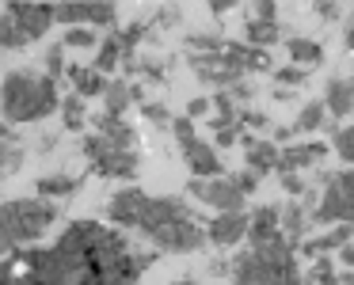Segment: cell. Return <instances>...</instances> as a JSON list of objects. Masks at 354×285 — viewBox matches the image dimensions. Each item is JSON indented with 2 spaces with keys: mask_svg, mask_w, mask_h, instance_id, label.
Listing matches in <instances>:
<instances>
[{
  "mask_svg": "<svg viewBox=\"0 0 354 285\" xmlns=\"http://www.w3.org/2000/svg\"><path fill=\"white\" fill-rule=\"evenodd\" d=\"M57 202L46 198H16V202H0V228L8 232L12 244H35L50 224L57 221Z\"/></svg>",
  "mask_w": 354,
  "mask_h": 285,
  "instance_id": "1",
  "label": "cell"
},
{
  "mask_svg": "<svg viewBox=\"0 0 354 285\" xmlns=\"http://www.w3.org/2000/svg\"><path fill=\"white\" fill-rule=\"evenodd\" d=\"M31 107H35V77L24 69L8 72L0 80V118L8 126L31 122Z\"/></svg>",
  "mask_w": 354,
  "mask_h": 285,
  "instance_id": "2",
  "label": "cell"
},
{
  "mask_svg": "<svg viewBox=\"0 0 354 285\" xmlns=\"http://www.w3.org/2000/svg\"><path fill=\"white\" fill-rule=\"evenodd\" d=\"M187 194L206 202L214 213H244V194L232 186L229 175L221 179H187Z\"/></svg>",
  "mask_w": 354,
  "mask_h": 285,
  "instance_id": "3",
  "label": "cell"
},
{
  "mask_svg": "<svg viewBox=\"0 0 354 285\" xmlns=\"http://www.w3.org/2000/svg\"><path fill=\"white\" fill-rule=\"evenodd\" d=\"M153 247L156 251H171V255H187V251H198V247H206V228L202 224H194L191 217H183V221L168 224V228L153 232Z\"/></svg>",
  "mask_w": 354,
  "mask_h": 285,
  "instance_id": "4",
  "label": "cell"
},
{
  "mask_svg": "<svg viewBox=\"0 0 354 285\" xmlns=\"http://www.w3.org/2000/svg\"><path fill=\"white\" fill-rule=\"evenodd\" d=\"M4 16L19 27V35L27 42H39L54 27V8L50 4H19V0H12L8 8H4Z\"/></svg>",
  "mask_w": 354,
  "mask_h": 285,
  "instance_id": "5",
  "label": "cell"
},
{
  "mask_svg": "<svg viewBox=\"0 0 354 285\" xmlns=\"http://www.w3.org/2000/svg\"><path fill=\"white\" fill-rule=\"evenodd\" d=\"M183 217H191V213H187V206H183V198H149L145 206H141L138 232L153 236V232H160V228H168V224L183 221Z\"/></svg>",
  "mask_w": 354,
  "mask_h": 285,
  "instance_id": "6",
  "label": "cell"
},
{
  "mask_svg": "<svg viewBox=\"0 0 354 285\" xmlns=\"http://www.w3.org/2000/svg\"><path fill=\"white\" fill-rule=\"evenodd\" d=\"M179 148H183V160H187V168H191V179H221L225 175V164H221V156H217V148L209 145V141L194 137Z\"/></svg>",
  "mask_w": 354,
  "mask_h": 285,
  "instance_id": "7",
  "label": "cell"
},
{
  "mask_svg": "<svg viewBox=\"0 0 354 285\" xmlns=\"http://www.w3.org/2000/svg\"><path fill=\"white\" fill-rule=\"evenodd\" d=\"M313 221L316 224H351L354 221V206L346 202V194L335 186V179L324 186L320 202H316V209H313Z\"/></svg>",
  "mask_w": 354,
  "mask_h": 285,
  "instance_id": "8",
  "label": "cell"
},
{
  "mask_svg": "<svg viewBox=\"0 0 354 285\" xmlns=\"http://www.w3.org/2000/svg\"><path fill=\"white\" fill-rule=\"evenodd\" d=\"M248 236V213H214L206 224V244L214 247H236Z\"/></svg>",
  "mask_w": 354,
  "mask_h": 285,
  "instance_id": "9",
  "label": "cell"
},
{
  "mask_svg": "<svg viewBox=\"0 0 354 285\" xmlns=\"http://www.w3.org/2000/svg\"><path fill=\"white\" fill-rule=\"evenodd\" d=\"M149 202V194L141 186H126V190H115L111 194V206H107V217L122 228H138V217H141V206Z\"/></svg>",
  "mask_w": 354,
  "mask_h": 285,
  "instance_id": "10",
  "label": "cell"
},
{
  "mask_svg": "<svg viewBox=\"0 0 354 285\" xmlns=\"http://www.w3.org/2000/svg\"><path fill=\"white\" fill-rule=\"evenodd\" d=\"M278 224H282V209L278 206H259V209L248 213V236L244 239L252 244V251L278 236Z\"/></svg>",
  "mask_w": 354,
  "mask_h": 285,
  "instance_id": "11",
  "label": "cell"
},
{
  "mask_svg": "<svg viewBox=\"0 0 354 285\" xmlns=\"http://www.w3.org/2000/svg\"><path fill=\"white\" fill-rule=\"evenodd\" d=\"M240 141H244V164L248 171H255V175H267V171L278 168V145L274 141H263L255 137V133H240Z\"/></svg>",
  "mask_w": 354,
  "mask_h": 285,
  "instance_id": "12",
  "label": "cell"
},
{
  "mask_svg": "<svg viewBox=\"0 0 354 285\" xmlns=\"http://www.w3.org/2000/svg\"><path fill=\"white\" fill-rule=\"evenodd\" d=\"M65 77L73 80V95H80V99H103V92H107L111 80L103 77V72H95L92 65H69L65 69Z\"/></svg>",
  "mask_w": 354,
  "mask_h": 285,
  "instance_id": "13",
  "label": "cell"
},
{
  "mask_svg": "<svg viewBox=\"0 0 354 285\" xmlns=\"http://www.w3.org/2000/svg\"><path fill=\"white\" fill-rule=\"evenodd\" d=\"M92 126L100 130V137L107 141L111 148H122V153H133V145H138V133H133V126L126 122V118H107V115H95Z\"/></svg>",
  "mask_w": 354,
  "mask_h": 285,
  "instance_id": "14",
  "label": "cell"
},
{
  "mask_svg": "<svg viewBox=\"0 0 354 285\" xmlns=\"http://www.w3.org/2000/svg\"><path fill=\"white\" fill-rule=\"evenodd\" d=\"M138 148L133 153H122V148H111L103 160H95L92 168H95V175H103V179H138Z\"/></svg>",
  "mask_w": 354,
  "mask_h": 285,
  "instance_id": "15",
  "label": "cell"
},
{
  "mask_svg": "<svg viewBox=\"0 0 354 285\" xmlns=\"http://www.w3.org/2000/svg\"><path fill=\"white\" fill-rule=\"evenodd\" d=\"M354 239V224H331V232H324V236H313V239H301V251L305 255H331L339 251V247H346Z\"/></svg>",
  "mask_w": 354,
  "mask_h": 285,
  "instance_id": "16",
  "label": "cell"
},
{
  "mask_svg": "<svg viewBox=\"0 0 354 285\" xmlns=\"http://www.w3.org/2000/svg\"><path fill=\"white\" fill-rule=\"evenodd\" d=\"M320 103L328 110V118L354 115V80H328V92H324Z\"/></svg>",
  "mask_w": 354,
  "mask_h": 285,
  "instance_id": "17",
  "label": "cell"
},
{
  "mask_svg": "<svg viewBox=\"0 0 354 285\" xmlns=\"http://www.w3.org/2000/svg\"><path fill=\"white\" fill-rule=\"evenodd\" d=\"M57 107H62V99H57V80H50L46 72H42V77H35V107H31V122H42V118H50Z\"/></svg>",
  "mask_w": 354,
  "mask_h": 285,
  "instance_id": "18",
  "label": "cell"
},
{
  "mask_svg": "<svg viewBox=\"0 0 354 285\" xmlns=\"http://www.w3.org/2000/svg\"><path fill=\"white\" fill-rule=\"evenodd\" d=\"M286 54H290V65H297L305 72L324 61V46L313 39H286Z\"/></svg>",
  "mask_w": 354,
  "mask_h": 285,
  "instance_id": "19",
  "label": "cell"
},
{
  "mask_svg": "<svg viewBox=\"0 0 354 285\" xmlns=\"http://www.w3.org/2000/svg\"><path fill=\"white\" fill-rule=\"evenodd\" d=\"M130 80H111L107 92H103V115L107 118H122L130 110Z\"/></svg>",
  "mask_w": 354,
  "mask_h": 285,
  "instance_id": "20",
  "label": "cell"
},
{
  "mask_svg": "<svg viewBox=\"0 0 354 285\" xmlns=\"http://www.w3.org/2000/svg\"><path fill=\"white\" fill-rule=\"evenodd\" d=\"M77 186H80V179H73V175H42L35 190L46 202H62V198H69V194H77Z\"/></svg>",
  "mask_w": 354,
  "mask_h": 285,
  "instance_id": "21",
  "label": "cell"
},
{
  "mask_svg": "<svg viewBox=\"0 0 354 285\" xmlns=\"http://www.w3.org/2000/svg\"><path fill=\"white\" fill-rule=\"evenodd\" d=\"M324 126H328V110H324V103H320V99L301 103L293 130H297V133H316V130H324Z\"/></svg>",
  "mask_w": 354,
  "mask_h": 285,
  "instance_id": "22",
  "label": "cell"
},
{
  "mask_svg": "<svg viewBox=\"0 0 354 285\" xmlns=\"http://www.w3.org/2000/svg\"><path fill=\"white\" fill-rule=\"evenodd\" d=\"M95 50H100V54H95L92 69H95V72H103V77L111 80V72H115L118 65H122V50H118V39H115V31H111L107 39H103L100 46H95Z\"/></svg>",
  "mask_w": 354,
  "mask_h": 285,
  "instance_id": "23",
  "label": "cell"
},
{
  "mask_svg": "<svg viewBox=\"0 0 354 285\" xmlns=\"http://www.w3.org/2000/svg\"><path fill=\"white\" fill-rule=\"evenodd\" d=\"M278 23H259V19H248L244 23V46H252V50H267V46H274L278 42Z\"/></svg>",
  "mask_w": 354,
  "mask_h": 285,
  "instance_id": "24",
  "label": "cell"
},
{
  "mask_svg": "<svg viewBox=\"0 0 354 285\" xmlns=\"http://www.w3.org/2000/svg\"><path fill=\"white\" fill-rule=\"evenodd\" d=\"M57 110H62V126H65L69 133H80V130L88 126V103L80 99V95H65Z\"/></svg>",
  "mask_w": 354,
  "mask_h": 285,
  "instance_id": "25",
  "label": "cell"
},
{
  "mask_svg": "<svg viewBox=\"0 0 354 285\" xmlns=\"http://www.w3.org/2000/svg\"><path fill=\"white\" fill-rule=\"evenodd\" d=\"M84 27H111L115 31L118 27V8L115 4H107V0H92V4H84Z\"/></svg>",
  "mask_w": 354,
  "mask_h": 285,
  "instance_id": "26",
  "label": "cell"
},
{
  "mask_svg": "<svg viewBox=\"0 0 354 285\" xmlns=\"http://www.w3.org/2000/svg\"><path fill=\"white\" fill-rule=\"evenodd\" d=\"M62 46L65 50H92V46H100V35L92 27H69L62 35Z\"/></svg>",
  "mask_w": 354,
  "mask_h": 285,
  "instance_id": "27",
  "label": "cell"
},
{
  "mask_svg": "<svg viewBox=\"0 0 354 285\" xmlns=\"http://www.w3.org/2000/svg\"><path fill=\"white\" fill-rule=\"evenodd\" d=\"M270 77H274L278 88H286V92H293V88H301L308 80L305 69H297V65H282V69H270Z\"/></svg>",
  "mask_w": 354,
  "mask_h": 285,
  "instance_id": "28",
  "label": "cell"
},
{
  "mask_svg": "<svg viewBox=\"0 0 354 285\" xmlns=\"http://www.w3.org/2000/svg\"><path fill=\"white\" fill-rule=\"evenodd\" d=\"M331 148L343 164H354V126H343V130L331 137Z\"/></svg>",
  "mask_w": 354,
  "mask_h": 285,
  "instance_id": "29",
  "label": "cell"
},
{
  "mask_svg": "<svg viewBox=\"0 0 354 285\" xmlns=\"http://www.w3.org/2000/svg\"><path fill=\"white\" fill-rule=\"evenodd\" d=\"M24 46H31V42H27L24 35H19V27L4 16L0 19V50H24Z\"/></svg>",
  "mask_w": 354,
  "mask_h": 285,
  "instance_id": "30",
  "label": "cell"
},
{
  "mask_svg": "<svg viewBox=\"0 0 354 285\" xmlns=\"http://www.w3.org/2000/svg\"><path fill=\"white\" fill-rule=\"evenodd\" d=\"M324 277H335V259H331V255H316L308 274H305V282L316 285V282H324Z\"/></svg>",
  "mask_w": 354,
  "mask_h": 285,
  "instance_id": "31",
  "label": "cell"
},
{
  "mask_svg": "<svg viewBox=\"0 0 354 285\" xmlns=\"http://www.w3.org/2000/svg\"><path fill=\"white\" fill-rule=\"evenodd\" d=\"M65 69H69V65H65V46L57 42V46L46 50V77H50V80H62Z\"/></svg>",
  "mask_w": 354,
  "mask_h": 285,
  "instance_id": "32",
  "label": "cell"
},
{
  "mask_svg": "<svg viewBox=\"0 0 354 285\" xmlns=\"http://www.w3.org/2000/svg\"><path fill=\"white\" fill-rule=\"evenodd\" d=\"M278 183H282V190L290 198H305V190H308V179L297 175V171H278Z\"/></svg>",
  "mask_w": 354,
  "mask_h": 285,
  "instance_id": "33",
  "label": "cell"
},
{
  "mask_svg": "<svg viewBox=\"0 0 354 285\" xmlns=\"http://www.w3.org/2000/svg\"><path fill=\"white\" fill-rule=\"evenodd\" d=\"M274 65H270V54L267 50H252L244 46V72H270Z\"/></svg>",
  "mask_w": 354,
  "mask_h": 285,
  "instance_id": "34",
  "label": "cell"
},
{
  "mask_svg": "<svg viewBox=\"0 0 354 285\" xmlns=\"http://www.w3.org/2000/svg\"><path fill=\"white\" fill-rule=\"evenodd\" d=\"M141 118L153 126H171V110L164 103H141Z\"/></svg>",
  "mask_w": 354,
  "mask_h": 285,
  "instance_id": "35",
  "label": "cell"
},
{
  "mask_svg": "<svg viewBox=\"0 0 354 285\" xmlns=\"http://www.w3.org/2000/svg\"><path fill=\"white\" fill-rule=\"evenodd\" d=\"M80 148H84V156H88L92 164H95V160H103V156L111 153V145L100 137V133H88V137H84V145H80Z\"/></svg>",
  "mask_w": 354,
  "mask_h": 285,
  "instance_id": "36",
  "label": "cell"
},
{
  "mask_svg": "<svg viewBox=\"0 0 354 285\" xmlns=\"http://www.w3.org/2000/svg\"><path fill=\"white\" fill-rule=\"evenodd\" d=\"M232 179V186H236V190L240 194H244V198H248V194H255V186H259V175H255V171H236V175H229Z\"/></svg>",
  "mask_w": 354,
  "mask_h": 285,
  "instance_id": "37",
  "label": "cell"
},
{
  "mask_svg": "<svg viewBox=\"0 0 354 285\" xmlns=\"http://www.w3.org/2000/svg\"><path fill=\"white\" fill-rule=\"evenodd\" d=\"M171 133H176V141H179V145H187V141H194V137H198V133H194V122H191V118H183V115H179V118H171Z\"/></svg>",
  "mask_w": 354,
  "mask_h": 285,
  "instance_id": "38",
  "label": "cell"
},
{
  "mask_svg": "<svg viewBox=\"0 0 354 285\" xmlns=\"http://www.w3.org/2000/svg\"><path fill=\"white\" fill-rule=\"evenodd\" d=\"M278 0H259V4H255V19H259V23H278Z\"/></svg>",
  "mask_w": 354,
  "mask_h": 285,
  "instance_id": "39",
  "label": "cell"
},
{
  "mask_svg": "<svg viewBox=\"0 0 354 285\" xmlns=\"http://www.w3.org/2000/svg\"><path fill=\"white\" fill-rule=\"evenodd\" d=\"M209 110H214V107H209V99H206V95H198V99H191V103H187L183 118H191V122H198V118H206Z\"/></svg>",
  "mask_w": 354,
  "mask_h": 285,
  "instance_id": "40",
  "label": "cell"
},
{
  "mask_svg": "<svg viewBox=\"0 0 354 285\" xmlns=\"http://www.w3.org/2000/svg\"><path fill=\"white\" fill-rule=\"evenodd\" d=\"M313 8H316V16H320V19H328V23H331V19H339V16H343V4H331V0H316Z\"/></svg>",
  "mask_w": 354,
  "mask_h": 285,
  "instance_id": "41",
  "label": "cell"
},
{
  "mask_svg": "<svg viewBox=\"0 0 354 285\" xmlns=\"http://www.w3.org/2000/svg\"><path fill=\"white\" fill-rule=\"evenodd\" d=\"M232 145H240V130L232 126V130H217L214 133V148H232Z\"/></svg>",
  "mask_w": 354,
  "mask_h": 285,
  "instance_id": "42",
  "label": "cell"
},
{
  "mask_svg": "<svg viewBox=\"0 0 354 285\" xmlns=\"http://www.w3.org/2000/svg\"><path fill=\"white\" fill-rule=\"evenodd\" d=\"M293 137H297V130H293V126H274V137H270V141H274L278 148H290Z\"/></svg>",
  "mask_w": 354,
  "mask_h": 285,
  "instance_id": "43",
  "label": "cell"
},
{
  "mask_svg": "<svg viewBox=\"0 0 354 285\" xmlns=\"http://www.w3.org/2000/svg\"><path fill=\"white\" fill-rule=\"evenodd\" d=\"M4 145H19V133L12 130V126L4 122V118H0V148H4Z\"/></svg>",
  "mask_w": 354,
  "mask_h": 285,
  "instance_id": "44",
  "label": "cell"
},
{
  "mask_svg": "<svg viewBox=\"0 0 354 285\" xmlns=\"http://www.w3.org/2000/svg\"><path fill=\"white\" fill-rule=\"evenodd\" d=\"M229 95H232V103H240V99H252V84H244V80H236V84L229 88Z\"/></svg>",
  "mask_w": 354,
  "mask_h": 285,
  "instance_id": "45",
  "label": "cell"
},
{
  "mask_svg": "<svg viewBox=\"0 0 354 285\" xmlns=\"http://www.w3.org/2000/svg\"><path fill=\"white\" fill-rule=\"evenodd\" d=\"M206 8H209V16H225V12L232 8V0H209Z\"/></svg>",
  "mask_w": 354,
  "mask_h": 285,
  "instance_id": "46",
  "label": "cell"
},
{
  "mask_svg": "<svg viewBox=\"0 0 354 285\" xmlns=\"http://www.w3.org/2000/svg\"><path fill=\"white\" fill-rule=\"evenodd\" d=\"M12 274H16V262H0V285H12Z\"/></svg>",
  "mask_w": 354,
  "mask_h": 285,
  "instance_id": "47",
  "label": "cell"
},
{
  "mask_svg": "<svg viewBox=\"0 0 354 285\" xmlns=\"http://www.w3.org/2000/svg\"><path fill=\"white\" fill-rule=\"evenodd\" d=\"M274 285H305V277L297 274V270H293V274H286V277H278Z\"/></svg>",
  "mask_w": 354,
  "mask_h": 285,
  "instance_id": "48",
  "label": "cell"
},
{
  "mask_svg": "<svg viewBox=\"0 0 354 285\" xmlns=\"http://www.w3.org/2000/svg\"><path fill=\"white\" fill-rule=\"evenodd\" d=\"M339 285H354V270H343V274H335Z\"/></svg>",
  "mask_w": 354,
  "mask_h": 285,
  "instance_id": "49",
  "label": "cell"
},
{
  "mask_svg": "<svg viewBox=\"0 0 354 285\" xmlns=\"http://www.w3.org/2000/svg\"><path fill=\"white\" fill-rule=\"evenodd\" d=\"M343 39H346V50H354V23H346V35H343Z\"/></svg>",
  "mask_w": 354,
  "mask_h": 285,
  "instance_id": "50",
  "label": "cell"
},
{
  "mask_svg": "<svg viewBox=\"0 0 354 285\" xmlns=\"http://www.w3.org/2000/svg\"><path fill=\"white\" fill-rule=\"evenodd\" d=\"M316 285H339V277H324V282H316Z\"/></svg>",
  "mask_w": 354,
  "mask_h": 285,
  "instance_id": "51",
  "label": "cell"
},
{
  "mask_svg": "<svg viewBox=\"0 0 354 285\" xmlns=\"http://www.w3.org/2000/svg\"><path fill=\"white\" fill-rule=\"evenodd\" d=\"M171 285H194V282H187V277H183V282H171Z\"/></svg>",
  "mask_w": 354,
  "mask_h": 285,
  "instance_id": "52",
  "label": "cell"
},
{
  "mask_svg": "<svg viewBox=\"0 0 354 285\" xmlns=\"http://www.w3.org/2000/svg\"><path fill=\"white\" fill-rule=\"evenodd\" d=\"M351 80H354V77H351Z\"/></svg>",
  "mask_w": 354,
  "mask_h": 285,
  "instance_id": "53",
  "label": "cell"
}]
</instances>
